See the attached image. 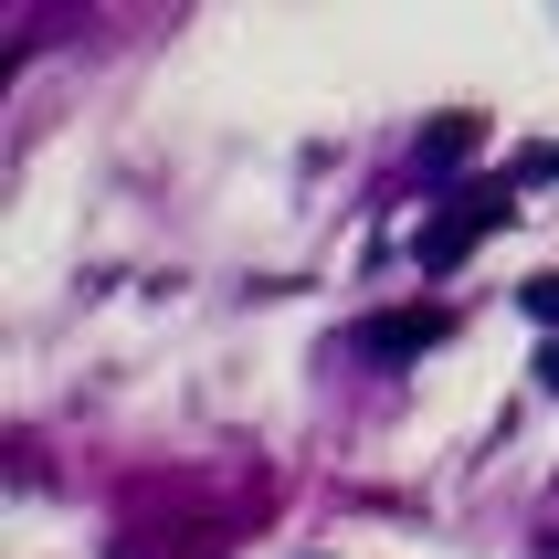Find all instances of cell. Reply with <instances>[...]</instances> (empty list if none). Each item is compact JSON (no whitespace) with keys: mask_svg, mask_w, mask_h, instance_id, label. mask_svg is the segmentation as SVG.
I'll return each mask as SVG.
<instances>
[{"mask_svg":"<svg viewBox=\"0 0 559 559\" xmlns=\"http://www.w3.org/2000/svg\"><path fill=\"white\" fill-rule=\"evenodd\" d=\"M443 328H454L443 307H391V317H359V338H348V348L391 370V359H423V348H443Z\"/></svg>","mask_w":559,"mask_h":559,"instance_id":"2","label":"cell"},{"mask_svg":"<svg viewBox=\"0 0 559 559\" xmlns=\"http://www.w3.org/2000/svg\"><path fill=\"white\" fill-rule=\"evenodd\" d=\"M475 148H486V117H475V106L433 117V127H423V180H443V169H465Z\"/></svg>","mask_w":559,"mask_h":559,"instance_id":"3","label":"cell"},{"mask_svg":"<svg viewBox=\"0 0 559 559\" xmlns=\"http://www.w3.org/2000/svg\"><path fill=\"white\" fill-rule=\"evenodd\" d=\"M538 380H549V391H559V338H538Z\"/></svg>","mask_w":559,"mask_h":559,"instance_id":"5","label":"cell"},{"mask_svg":"<svg viewBox=\"0 0 559 559\" xmlns=\"http://www.w3.org/2000/svg\"><path fill=\"white\" fill-rule=\"evenodd\" d=\"M507 222H518V190H497V180H486V190H454V212L423 222L412 253H423V275H454V264H465L486 233H507Z\"/></svg>","mask_w":559,"mask_h":559,"instance_id":"1","label":"cell"},{"mask_svg":"<svg viewBox=\"0 0 559 559\" xmlns=\"http://www.w3.org/2000/svg\"><path fill=\"white\" fill-rule=\"evenodd\" d=\"M518 307H528L538 328H549V338H559V275H538V285H518Z\"/></svg>","mask_w":559,"mask_h":559,"instance_id":"4","label":"cell"}]
</instances>
